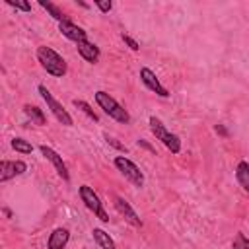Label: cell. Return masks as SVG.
Here are the masks:
<instances>
[{"mask_svg": "<svg viewBox=\"0 0 249 249\" xmlns=\"http://www.w3.org/2000/svg\"><path fill=\"white\" fill-rule=\"evenodd\" d=\"M105 140H107V142H109L111 146H115V148H119V150H123V152H126V148H124V146H123L121 142H117L115 138H111V136H105Z\"/></svg>", "mask_w": 249, "mask_h": 249, "instance_id": "cb8c5ba5", "label": "cell"}, {"mask_svg": "<svg viewBox=\"0 0 249 249\" xmlns=\"http://www.w3.org/2000/svg\"><path fill=\"white\" fill-rule=\"evenodd\" d=\"M121 37H123V41H124V43H126V45H128L132 51H138V49H140V47H138V43H136L132 37H128V35H124V33H123Z\"/></svg>", "mask_w": 249, "mask_h": 249, "instance_id": "7402d4cb", "label": "cell"}, {"mask_svg": "<svg viewBox=\"0 0 249 249\" xmlns=\"http://www.w3.org/2000/svg\"><path fill=\"white\" fill-rule=\"evenodd\" d=\"M39 93H41V97L47 101V105H49V109H51V113L54 115V119L58 121V123H62L64 126H70L72 124V117H70V113L53 97V93L45 88V86H39Z\"/></svg>", "mask_w": 249, "mask_h": 249, "instance_id": "5b68a950", "label": "cell"}, {"mask_svg": "<svg viewBox=\"0 0 249 249\" xmlns=\"http://www.w3.org/2000/svg\"><path fill=\"white\" fill-rule=\"evenodd\" d=\"M231 249H249V239H247L243 233H237L235 239H233Z\"/></svg>", "mask_w": 249, "mask_h": 249, "instance_id": "44dd1931", "label": "cell"}, {"mask_svg": "<svg viewBox=\"0 0 249 249\" xmlns=\"http://www.w3.org/2000/svg\"><path fill=\"white\" fill-rule=\"evenodd\" d=\"M37 60L41 62L43 70H47V74L54 76V78H62L66 74V60L53 51L51 47H39L37 49Z\"/></svg>", "mask_w": 249, "mask_h": 249, "instance_id": "6da1fadb", "label": "cell"}, {"mask_svg": "<svg viewBox=\"0 0 249 249\" xmlns=\"http://www.w3.org/2000/svg\"><path fill=\"white\" fill-rule=\"evenodd\" d=\"M150 130L154 132V136H156L158 140L163 142V146H165L171 154H179V152H181V140H179V136L173 134V132H169L158 117H150Z\"/></svg>", "mask_w": 249, "mask_h": 249, "instance_id": "3957f363", "label": "cell"}, {"mask_svg": "<svg viewBox=\"0 0 249 249\" xmlns=\"http://www.w3.org/2000/svg\"><path fill=\"white\" fill-rule=\"evenodd\" d=\"M6 4L16 8V10H21V12H31V4L23 2V0H6Z\"/></svg>", "mask_w": 249, "mask_h": 249, "instance_id": "ffe728a7", "label": "cell"}, {"mask_svg": "<svg viewBox=\"0 0 249 249\" xmlns=\"http://www.w3.org/2000/svg\"><path fill=\"white\" fill-rule=\"evenodd\" d=\"M58 31H60L64 37H68V39H72V41H76V43H80V41H86V31H84L82 27L74 25L70 19H64V21H60V23H58Z\"/></svg>", "mask_w": 249, "mask_h": 249, "instance_id": "8fae6325", "label": "cell"}, {"mask_svg": "<svg viewBox=\"0 0 249 249\" xmlns=\"http://www.w3.org/2000/svg\"><path fill=\"white\" fill-rule=\"evenodd\" d=\"M93 239L97 241V245L101 247V249H115V243H113V239L109 237V233L107 231H103L101 228H93Z\"/></svg>", "mask_w": 249, "mask_h": 249, "instance_id": "9a60e30c", "label": "cell"}, {"mask_svg": "<svg viewBox=\"0 0 249 249\" xmlns=\"http://www.w3.org/2000/svg\"><path fill=\"white\" fill-rule=\"evenodd\" d=\"M216 132H218V134H222V136H228V130H226L222 124H216Z\"/></svg>", "mask_w": 249, "mask_h": 249, "instance_id": "d4e9b609", "label": "cell"}, {"mask_svg": "<svg viewBox=\"0 0 249 249\" xmlns=\"http://www.w3.org/2000/svg\"><path fill=\"white\" fill-rule=\"evenodd\" d=\"M23 111H25V115H27L35 124H45V115H43V111H41L39 107H35V105H25Z\"/></svg>", "mask_w": 249, "mask_h": 249, "instance_id": "e0dca14e", "label": "cell"}, {"mask_svg": "<svg viewBox=\"0 0 249 249\" xmlns=\"http://www.w3.org/2000/svg\"><path fill=\"white\" fill-rule=\"evenodd\" d=\"M12 148L16 152H21V154H31L33 152V146L27 140H23V138H14L12 140Z\"/></svg>", "mask_w": 249, "mask_h": 249, "instance_id": "ac0fdd59", "label": "cell"}, {"mask_svg": "<svg viewBox=\"0 0 249 249\" xmlns=\"http://www.w3.org/2000/svg\"><path fill=\"white\" fill-rule=\"evenodd\" d=\"M115 208L124 216V220H126L130 226H134V228H142V220L138 218V214L130 208V204H128L123 196H115Z\"/></svg>", "mask_w": 249, "mask_h": 249, "instance_id": "9c48e42d", "label": "cell"}, {"mask_svg": "<svg viewBox=\"0 0 249 249\" xmlns=\"http://www.w3.org/2000/svg\"><path fill=\"white\" fill-rule=\"evenodd\" d=\"M68 237H70V233H68L66 228H56V230L49 235L47 247H49V249H64L66 243H68Z\"/></svg>", "mask_w": 249, "mask_h": 249, "instance_id": "7c38bea8", "label": "cell"}, {"mask_svg": "<svg viewBox=\"0 0 249 249\" xmlns=\"http://www.w3.org/2000/svg\"><path fill=\"white\" fill-rule=\"evenodd\" d=\"M39 6H41V8H45V10H47L54 19H58V23L66 19V16L62 14V10H60L58 6H54L53 2H49V0H47V2H45V0H39Z\"/></svg>", "mask_w": 249, "mask_h": 249, "instance_id": "2e32d148", "label": "cell"}, {"mask_svg": "<svg viewBox=\"0 0 249 249\" xmlns=\"http://www.w3.org/2000/svg\"><path fill=\"white\" fill-rule=\"evenodd\" d=\"M72 103H74V105H76V107H78V109H82V111H84V113H86V115H88V117H89V119H93V121H95V123H97V121H99V117H97V115H95V111H93V109H91V107H89V105H88V103H86V101H84V99H74V101H72Z\"/></svg>", "mask_w": 249, "mask_h": 249, "instance_id": "d6986e66", "label": "cell"}, {"mask_svg": "<svg viewBox=\"0 0 249 249\" xmlns=\"http://www.w3.org/2000/svg\"><path fill=\"white\" fill-rule=\"evenodd\" d=\"M235 179L243 187V191L249 193V163L247 161H239L237 163V167H235Z\"/></svg>", "mask_w": 249, "mask_h": 249, "instance_id": "5bb4252c", "label": "cell"}, {"mask_svg": "<svg viewBox=\"0 0 249 249\" xmlns=\"http://www.w3.org/2000/svg\"><path fill=\"white\" fill-rule=\"evenodd\" d=\"M93 4H95V6H97L101 12H109V10L113 8V4H111V2H101V0H95Z\"/></svg>", "mask_w": 249, "mask_h": 249, "instance_id": "603a6c76", "label": "cell"}, {"mask_svg": "<svg viewBox=\"0 0 249 249\" xmlns=\"http://www.w3.org/2000/svg\"><path fill=\"white\" fill-rule=\"evenodd\" d=\"M78 45V53L82 54V58H86L88 62H97V58H99V49L93 45V43H89L88 39L86 41H80V43H76Z\"/></svg>", "mask_w": 249, "mask_h": 249, "instance_id": "4fadbf2b", "label": "cell"}, {"mask_svg": "<svg viewBox=\"0 0 249 249\" xmlns=\"http://www.w3.org/2000/svg\"><path fill=\"white\" fill-rule=\"evenodd\" d=\"M140 80L144 82V86H146L148 89H152V91L158 93L160 97H167V95H169V91L160 84V80L156 78V74H154L150 68H146V66L140 68Z\"/></svg>", "mask_w": 249, "mask_h": 249, "instance_id": "52a82bcc", "label": "cell"}, {"mask_svg": "<svg viewBox=\"0 0 249 249\" xmlns=\"http://www.w3.org/2000/svg\"><path fill=\"white\" fill-rule=\"evenodd\" d=\"M95 101H97V105H99L111 119H115V121H119V123H123V124L130 123L128 111H126L119 101H115L107 91H95Z\"/></svg>", "mask_w": 249, "mask_h": 249, "instance_id": "7a4b0ae2", "label": "cell"}, {"mask_svg": "<svg viewBox=\"0 0 249 249\" xmlns=\"http://www.w3.org/2000/svg\"><path fill=\"white\" fill-rule=\"evenodd\" d=\"M39 150H41V154H43V156H45V158L54 165V169L58 171V175H60L64 181H68V179H70V175H68V169H66V165H64L62 158H60L53 148H49V146H45V144H43Z\"/></svg>", "mask_w": 249, "mask_h": 249, "instance_id": "ba28073f", "label": "cell"}, {"mask_svg": "<svg viewBox=\"0 0 249 249\" xmlns=\"http://www.w3.org/2000/svg\"><path fill=\"white\" fill-rule=\"evenodd\" d=\"M115 165H117V169H119L134 187H142V185H144V175H142V171H140L138 165L132 163L128 158L117 156V158H115Z\"/></svg>", "mask_w": 249, "mask_h": 249, "instance_id": "277c9868", "label": "cell"}, {"mask_svg": "<svg viewBox=\"0 0 249 249\" xmlns=\"http://www.w3.org/2000/svg\"><path fill=\"white\" fill-rule=\"evenodd\" d=\"M80 196H82V202L101 220V222H109V216H107V212L103 210V206H101V200H99V196L93 193V189L91 187H88V185H82L80 187Z\"/></svg>", "mask_w": 249, "mask_h": 249, "instance_id": "8992f818", "label": "cell"}, {"mask_svg": "<svg viewBox=\"0 0 249 249\" xmlns=\"http://www.w3.org/2000/svg\"><path fill=\"white\" fill-rule=\"evenodd\" d=\"M27 169V165L23 163V161H8V160H4L2 163H0V181H8V179H12V177H16V175H21L23 171Z\"/></svg>", "mask_w": 249, "mask_h": 249, "instance_id": "30bf717a", "label": "cell"}]
</instances>
